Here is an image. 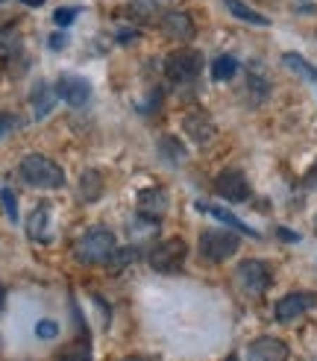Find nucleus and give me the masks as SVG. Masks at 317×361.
<instances>
[{"mask_svg": "<svg viewBox=\"0 0 317 361\" xmlns=\"http://www.w3.org/2000/svg\"><path fill=\"white\" fill-rule=\"evenodd\" d=\"M118 250V238L109 226H88L74 244V259L82 264H106Z\"/></svg>", "mask_w": 317, "mask_h": 361, "instance_id": "obj_1", "label": "nucleus"}, {"mask_svg": "<svg viewBox=\"0 0 317 361\" xmlns=\"http://www.w3.org/2000/svg\"><path fill=\"white\" fill-rule=\"evenodd\" d=\"M21 179L30 188H44V191H56L65 185V171L56 165L53 159L42 153H30L21 159Z\"/></svg>", "mask_w": 317, "mask_h": 361, "instance_id": "obj_2", "label": "nucleus"}, {"mask_svg": "<svg viewBox=\"0 0 317 361\" xmlns=\"http://www.w3.org/2000/svg\"><path fill=\"white\" fill-rule=\"evenodd\" d=\"M241 247V238L235 229H203L200 232V241H197V250L200 256L211 264H220L226 259H232Z\"/></svg>", "mask_w": 317, "mask_h": 361, "instance_id": "obj_3", "label": "nucleus"}, {"mask_svg": "<svg viewBox=\"0 0 317 361\" xmlns=\"http://www.w3.org/2000/svg\"><path fill=\"white\" fill-rule=\"evenodd\" d=\"M235 282H238V288H241L247 297H261V294L271 291L273 276H271V267L264 264V262L247 259V262H241L238 270H235Z\"/></svg>", "mask_w": 317, "mask_h": 361, "instance_id": "obj_4", "label": "nucleus"}, {"mask_svg": "<svg viewBox=\"0 0 317 361\" xmlns=\"http://www.w3.org/2000/svg\"><path fill=\"white\" fill-rule=\"evenodd\" d=\"M200 71H203V56L197 50H191V47H180V50H173L170 56L165 59V74L170 82H194L200 77Z\"/></svg>", "mask_w": 317, "mask_h": 361, "instance_id": "obj_5", "label": "nucleus"}, {"mask_svg": "<svg viewBox=\"0 0 317 361\" xmlns=\"http://www.w3.org/2000/svg\"><path fill=\"white\" fill-rule=\"evenodd\" d=\"M185 256H188V247H185L182 238L158 241L150 250V267L158 270V274H176V270H182Z\"/></svg>", "mask_w": 317, "mask_h": 361, "instance_id": "obj_6", "label": "nucleus"}, {"mask_svg": "<svg viewBox=\"0 0 317 361\" xmlns=\"http://www.w3.org/2000/svg\"><path fill=\"white\" fill-rule=\"evenodd\" d=\"M215 191L218 197H223L226 203H247L250 200V183H247V176L238 171V168H226L215 176Z\"/></svg>", "mask_w": 317, "mask_h": 361, "instance_id": "obj_7", "label": "nucleus"}, {"mask_svg": "<svg viewBox=\"0 0 317 361\" xmlns=\"http://www.w3.org/2000/svg\"><path fill=\"white\" fill-rule=\"evenodd\" d=\"M314 305H317V294H311V291H294V294H285L276 302L273 314H276L279 323H291L299 314H306L309 309H314Z\"/></svg>", "mask_w": 317, "mask_h": 361, "instance_id": "obj_8", "label": "nucleus"}, {"mask_svg": "<svg viewBox=\"0 0 317 361\" xmlns=\"http://www.w3.org/2000/svg\"><path fill=\"white\" fill-rule=\"evenodd\" d=\"M158 30H162L170 42H180V44H188L194 39V32H197L188 12H165L158 18Z\"/></svg>", "mask_w": 317, "mask_h": 361, "instance_id": "obj_9", "label": "nucleus"}, {"mask_svg": "<svg viewBox=\"0 0 317 361\" xmlns=\"http://www.w3.org/2000/svg\"><path fill=\"white\" fill-rule=\"evenodd\" d=\"M182 133L197 144V147H206V144L215 141L218 126L211 123V118L206 112H188V115H182Z\"/></svg>", "mask_w": 317, "mask_h": 361, "instance_id": "obj_10", "label": "nucleus"}, {"mask_svg": "<svg viewBox=\"0 0 317 361\" xmlns=\"http://www.w3.org/2000/svg\"><path fill=\"white\" fill-rule=\"evenodd\" d=\"M291 350L285 341L279 338H271V335H261L256 341H250V347H247V358L250 361H288Z\"/></svg>", "mask_w": 317, "mask_h": 361, "instance_id": "obj_11", "label": "nucleus"}, {"mask_svg": "<svg viewBox=\"0 0 317 361\" xmlns=\"http://www.w3.org/2000/svg\"><path fill=\"white\" fill-rule=\"evenodd\" d=\"M170 209V197L165 188H144L138 194V212H141V218H147V221H162L165 218V212Z\"/></svg>", "mask_w": 317, "mask_h": 361, "instance_id": "obj_12", "label": "nucleus"}, {"mask_svg": "<svg viewBox=\"0 0 317 361\" xmlns=\"http://www.w3.org/2000/svg\"><path fill=\"white\" fill-rule=\"evenodd\" d=\"M56 94H59L68 106H74V109H80V106H85L88 100H92V82H88L85 77H74V74H68V77H62V80H59Z\"/></svg>", "mask_w": 317, "mask_h": 361, "instance_id": "obj_13", "label": "nucleus"}, {"mask_svg": "<svg viewBox=\"0 0 317 361\" xmlns=\"http://www.w3.org/2000/svg\"><path fill=\"white\" fill-rule=\"evenodd\" d=\"M197 209L200 212H206V214H211V218H215V221H220V224H226L229 229H235V232H241V235H250V238H259V232L253 229V226H247L241 218H238V214H232V212H229V209H223V206H215V203H197Z\"/></svg>", "mask_w": 317, "mask_h": 361, "instance_id": "obj_14", "label": "nucleus"}, {"mask_svg": "<svg viewBox=\"0 0 317 361\" xmlns=\"http://www.w3.org/2000/svg\"><path fill=\"white\" fill-rule=\"evenodd\" d=\"M223 4H226L229 15L238 18V21H244V24H250V27H271V18L256 12L253 6H247L244 0H223Z\"/></svg>", "mask_w": 317, "mask_h": 361, "instance_id": "obj_15", "label": "nucleus"}, {"mask_svg": "<svg viewBox=\"0 0 317 361\" xmlns=\"http://www.w3.org/2000/svg\"><path fill=\"white\" fill-rule=\"evenodd\" d=\"M100 194H103V176H100V171H82V176H80V197L85 203H94V200H100Z\"/></svg>", "mask_w": 317, "mask_h": 361, "instance_id": "obj_16", "label": "nucleus"}, {"mask_svg": "<svg viewBox=\"0 0 317 361\" xmlns=\"http://www.w3.org/2000/svg\"><path fill=\"white\" fill-rule=\"evenodd\" d=\"M47 221H50V206H47V203L35 206V209H32V214H30V221H27V232H30V238H44Z\"/></svg>", "mask_w": 317, "mask_h": 361, "instance_id": "obj_17", "label": "nucleus"}, {"mask_svg": "<svg viewBox=\"0 0 317 361\" xmlns=\"http://www.w3.org/2000/svg\"><path fill=\"white\" fill-rule=\"evenodd\" d=\"M56 97H59V94H53V88L42 82V85L32 92V109H35V115L44 118V115L53 109V103H56Z\"/></svg>", "mask_w": 317, "mask_h": 361, "instance_id": "obj_18", "label": "nucleus"}, {"mask_svg": "<svg viewBox=\"0 0 317 361\" xmlns=\"http://www.w3.org/2000/svg\"><path fill=\"white\" fill-rule=\"evenodd\" d=\"M235 74H238V59L235 56H218L215 62H211V77H215L218 82L232 80Z\"/></svg>", "mask_w": 317, "mask_h": 361, "instance_id": "obj_19", "label": "nucleus"}, {"mask_svg": "<svg viewBox=\"0 0 317 361\" xmlns=\"http://www.w3.org/2000/svg\"><path fill=\"white\" fill-rule=\"evenodd\" d=\"M282 65L291 68L294 74H299L303 80H317V68L309 65L303 56H297V53H285V56H282Z\"/></svg>", "mask_w": 317, "mask_h": 361, "instance_id": "obj_20", "label": "nucleus"}, {"mask_svg": "<svg viewBox=\"0 0 317 361\" xmlns=\"http://www.w3.org/2000/svg\"><path fill=\"white\" fill-rule=\"evenodd\" d=\"M18 50H21V35H18L12 27L0 30V59H12Z\"/></svg>", "mask_w": 317, "mask_h": 361, "instance_id": "obj_21", "label": "nucleus"}, {"mask_svg": "<svg viewBox=\"0 0 317 361\" xmlns=\"http://www.w3.org/2000/svg\"><path fill=\"white\" fill-rule=\"evenodd\" d=\"M59 361H92V341L82 335L77 344H70V347L59 355Z\"/></svg>", "mask_w": 317, "mask_h": 361, "instance_id": "obj_22", "label": "nucleus"}, {"mask_svg": "<svg viewBox=\"0 0 317 361\" xmlns=\"http://www.w3.org/2000/svg\"><path fill=\"white\" fill-rule=\"evenodd\" d=\"M132 259H135V250H132V247H120V250H115V252H112V259L106 262V264L115 267V270H120V267H127Z\"/></svg>", "mask_w": 317, "mask_h": 361, "instance_id": "obj_23", "label": "nucleus"}, {"mask_svg": "<svg viewBox=\"0 0 317 361\" xmlns=\"http://www.w3.org/2000/svg\"><path fill=\"white\" fill-rule=\"evenodd\" d=\"M158 147H162V153H165V156H170V161H182V159H185V150L180 147V141L170 138V135H165Z\"/></svg>", "mask_w": 317, "mask_h": 361, "instance_id": "obj_24", "label": "nucleus"}, {"mask_svg": "<svg viewBox=\"0 0 317 361\" xmlns=\"http://www.w3.org/2000/svg\"><path fill=\"white\" fill-rule=\"evenodd\" d=\"M0 203L6 209V218L15 224L18 221V200H15V191L12 188H0Z\"/></svg>", "mask_w": 317, "mask_h": 361, "instance_id": "obj_25", "label": "nucleus"}, {"mask_svg": "<svg viewBox=\"0 0 317 361\" xmlns=\"http://www.w3.org/2000/svg\"><path fill=\"white\" fill-rule=\"evenodd\" d=\"M250 92L259 94V97H268V92H271V82L264 80L259 71H250Z\"/></svg>", "mask_w": 317, "mask_h": 361, "instance_id": "obj_26", "label": "nucleus"}, {"mask_svg": "<svg viewBox=\"0 0 317 361\" xmlns=\"http://www.w3.org/2000/svg\"><path fill=\"white\" fill-rule=\"evenodd\" d=\"M35 335H39V338H56L59 326L53 320H39V323H35Z\"/></svg>", "mask_w": 317, "mask_h": 361, "instance_id": "obj_27", "label": "nucleus"}, {"mask_svg": "<svg viewBox=\"0 0 317 361\" xmlns=\"http://www.w3.org/2000/svg\"><path fill=\"white\" fill-rule=\"evenodd\" d=\"M77 15H80V9H65V6H62V9H56V12H53V21H56L59 27H68V24L74 21Z\"/></svg>", "mask_w": 317, "mask_h": 361, "instance_id": "obj_28", "label": "nucleus"}, {"mask_svg": "<svg viewBox=\"0 0 317 361\" xmlns=\"http://www.w3.org/2000/svg\"><path fill=\"white\" fill-rule=\"evenodd\" d=\"M130 12H132V15H138V18H144V21H147L150 12H153V6L147 4V0H135V4L130 6Z\"/></svg>", "mask_w": 317, "mask_h": 361, "instance_id": "obj_29", "label": "nucleus"}, {"mask_svg": "<svg viewBox=\"0 0 317 361\" xmlns=\"http://www.w3.org/2000/svg\"><path fill=\"white\" fill-rule=\"evenodd\" d=\"M138 39V30H118V42H132Z\"/></svg>", "mask_w": 317, "mask_h": 361, "instance_id": "obj_30", "label": "nucleus"}, {"mask_svg": "<svg viewBox=\"0 0 317 361\" xmlns=\"http://www.w3.org/2000/svg\"><path fill=\"white\" fill-rule=\"evenodd\" d=\"M306 185L317 191V161H314V168H311V171H309V176H306Z\"/></svg>", "mask_w": 317, "mask_h": 361, "instance_id": "obj_31", "label": "nucleus"}, {"mask_svg": "<svg viewBox=\"0 0 317 361\" xmlns=\"http://www.w3.org/2000/svg\"><path fill=\"white\" fill-rule=\"evenodd\" d=\"M279 238H285V241H299L297 232H291V229H285V226H279Z\"/></svg>", "mask_w": 317, "mask_h": 361, "instance_id": "obj_32", "label": "nucleus"}, {"mask_svg": "<svg viewBox=\"0 0 317 361\" xmlns=\"http://www.w3.org/2000/svg\"><path fill=\"white\" fill-rule=\"evenodd\" d=\"M9 126H12V118L0 115V135H4V133H9Z\"/></svg>", "mask_w": 317, "mask_h": 361, "instance_id": "obj_33", "label": "nucleus"}, {"mask_svg": "<svg viewBox=\"0 0 317 361\" xmlns=\"http://www.w3.org/2000/svg\"><path fill=\"white\" fill-rule=\"evenodd\" d=\"M50 44H53V50H62V44H65V35H53Z\"/></svg>", "mask_w": 317, "mask_h": 361, "instance_id": "obj_34", "label": "nucleus"}, {"mask_svg": "<svg viewBox=\"0 0 317 361\" xmlns=\"http://www.w3.org/2000/svg\"><path fill=\"white\" fill-rule=\"evenodd\" d=\"M21 4H27V6H44V0H21Z\"/></svg>", "mask_w": 317, "mask_h": 361, "instance_id": "obj_35", "label": "nucleus"}, {"mask_svg": "<svg viewBox=\"0 0 317 361\" xmlns=\"http://www.w3.org/2000/svg\"><path fill=\"white\" fill-rule=\"evenodd\" d=\"M4 300H6V288L0 285V309H4Z\"/></svg>", "mask_w": 317, "mask_h": 361, "instance_id": "obj_36", "label": "nucleus"}, {"mask_svg": "<svg viewBox=\"0 0 317 361\" xmlns=\"http://www.w3.org/2000/svg\"><path fill=\"white\" fill-rule=\"evenodd\" d=\"M120 361H147V358H141V355H130V358H120Z\"/></svg>", "mask_w": 317, "mask_h": 361, "instance_id": "obj_37", "label": "nucleus"}, {"mask_svg": "<svg viewBox=\"0 0 317 361\" xmlns=\"http://www.w3.org/2000/svg\"><path fill=\"white\" fill-rule=\"evenodd\" d=\"M314 232H317V218H314Z\"/></svg>", "mask_w": 317, "mask_h": 361, "instance_id": "obj_38", "label": "nucleus"}, {"mask_svg": "<svg viewBox=\"0 0 317 361\" xmlns=\"http://www.w3.org/2000/svg\"><path fill=\"white\" fill-rule=\"evenodd\" d=\"M229 361H238V358H229Z\"/></svg>", "mask_w": 317, "mask_h": 361, "instance_id": "obj_39", "label": "nucleus"}]
</instances>
